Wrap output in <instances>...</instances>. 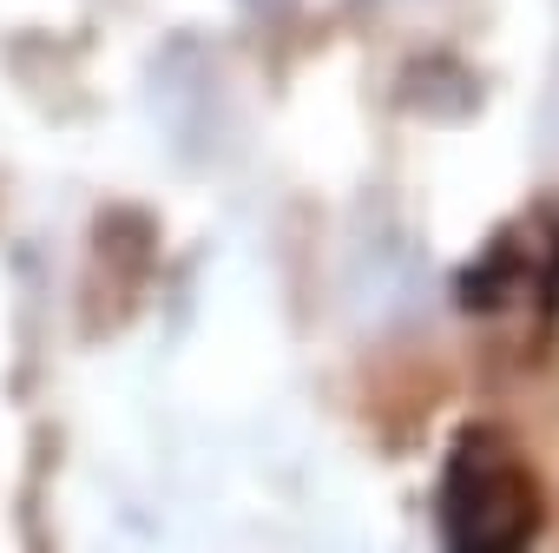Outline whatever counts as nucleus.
<instances>
[{
	"instance_id": "nucleus-1",
	"label": "nucleus",
	"mask_w": 559,
	"mask_h": 553,
	"mask_svg": "<svg viewBox=\"0 0 559 553\" xmlns=\"http://www.w3.org/2000/svg\"><path fill=\"white\" fill-rule=\"evenodd\" d=\"M539 481L526 461L474 428L441 474V546L448 553H526L539 533Z\"/></svg>"
}]
</instances>
